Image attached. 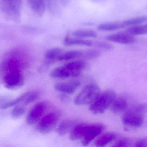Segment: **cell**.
Returning a JSON list of instances; mask_svg holds the SVG:
<instances>
[{"label":"cell","instance_id":"cell-1","mask_svg":"<svg viewBox=\"0 0 147 147\" xmlns=\"http://www.w3.org/2000/svg\"><path fill=\"white\" fill-rule=\"evenodd\" d=\"M22 61L16 57H9L1 63V74L2 84L7 89H18L24 83Z\"/></svg>","mask_w":147,"mask_h":147},{"label":"cell","instance_id":"cell-2","mask_svg":"<svg viewBox=\"0 0 147 147\" xmlns=\"http://www.w3.org/2000/svg\"><path fill=\"white\" fill-rule=\"evenodd\" d=\"M85 62L82 61L70 62L53 69L50 74L51 77L64 79L76 77L81 74L86 68Z\"/></svg>","mask_w":147,"mask_h":147},{"label":"cell","instance_id":"cell-3","mask_svg":"<svg viewBox=\"0 0 147 147\" xmlns=\"http://www.w3.org/2000/svg\"><path fill=\"white\" fill-rule=\"evenodd\" d=\"M147 112V104H138L127 111L122 118L125 126L139 127L143 123L144 115Z\"/></svg>","mask_w":147,"mask_h":147},{"label":"cell","instance_id":"cell-4","mask_svg":"<svg viewBox=\"0 0 147 147\" xmlns=\"http://www.w3.org/2000/svg\"><path fill=\"white\" fill-rule=\"evenodd\" d=\"M23 0H1L0 8L4 18L13 23H18L21 18Z\"/></svg>","mask_w":147,"mask_h":147},{"label":"cell","instance_id":"cell-5","mask_svg":"<svg viewBox=\"0 0 147 147\" xmlns=\"http://www.w3.org/2000/svg\"><path fill=\"white\" fill-rule=\"evenodd\" d=\"M116 98V94L114 91L106 90L100 93L95 101L90 105L89 109L94 114L104 113Z\"/></svg>","mask_w":147,"mask_h":147},{"label":"cell","instance_id":"cell-6","mask_svg":"<svg viewBox=\"0 0 147 147\" xmlns=\"http://www.w3.org/2000/svg\"><path fill=\"white\" fill-rule=\"evenodd\" d=\"M100 90L96 84H90L84 87L74 99L75 104L77 105H91L100 94Z\"/></svg>","mask_w":147,"mask_h":147},{"label":"cell","instance_id":"cell-7","mask_svg":"<svg viewBox=\"0 0 147 147\" xmlns=\"http://www.w3.org/2000/svg\"><path fill=\"white\" fill-rule=\"evenodd\" d=\"M59 119V115L58 114L51 113L38 121L37 125V129L41 133H49L54 129Z\"/></svg>","mask_w":147,"mask_h":147},{"label":"cell","instance_id":"cell-8","mask_svg":"<svg viewBox=\"0 0 147 147\" xmlns=\"http://www.w3.org/2000/svg\"><path fill=\"white\" fill-rule=\"evenodd\" d=\"M47 108V104L45 102L37 103L30 110L26 117V123L32 125L38 122L42 119Z\"/></svg>","mask_w":147,"mask_h":147},{"label":"cell","instance_id":"cell-9","mask_svg":"<svg viewBox=\"0 0 147 147\" xmlns=\"http://www.w3.org/2000/svg\"><path fill=\"white\" fill-rule=\"evenodd\" d=\"M104 125L100 123L89 124L87 129L82 138V145L87 146L89 145L94 138L103 131Z\"/></svg>","mask_w":147,"mask_h":147},{"label":"cell","instance_id":"cell-10","mask_svg":"<svg viewBox=\"0 0 147 147\" xmlns=\"http://www.w3.org/2000/svg\"><path fill=\"white\" fill-rule=\"evenodd\" d=\"M107 41L122 45H129L133 43L136 41L134 36L127 32H117L107 36L106 37Z\"/></svg>","mask_w":147,"mask_h":147},{"label":"cell","instance_id":"cell-11","mask_svg":"<svg viewBox=\"0 0 147 147\" xmlns=\"http://www.w3.org/2000/svg\"><path fill=\"white\" fill-rule=\"evenodd\" d=\"M80 85V82L77 80H72L67 82H59L55 85L56 91L63 93L73 94Z\"/></svg>","mask_w":147,"mask_h":147},{"label":"cell","instance_id":"cell-12","mask_svg":"<svg viewBox=\"0 0 147 147\" xmlns=\"http://www.w3.org/2000/svg\"><path fill=\"white\" fill-rule=\"evenodd\" d=\"M28 6L32 12L38 17H41L45 11V0H26Z\"/></svg>","mask_w":147,"mask_h":147},{"label":"cell","instance_id":"cell-13","mask_svg":"<svg viewBox=\"0 0 147 147\" xmlns=\"http://www.w3.org/2000/svg\"><path fill=\"white\" fill-rule=\"evenodd\" d=\"M89 124L81 123L76 124L70 131L69 138L72 141L82 139L85 134Z\"/></svg>","mask_w":147,"mask_h":147},{"label":"cell","instance_id":"cell-14","mask_svg":"<svg viewBox=\"0 0 147 147\" xmlns=\"http://www.w3.org/2000/svg\"><path fill=\"white\" fill-rule=\"evenodd\" d=\"M110 107L112 111L114 113L123 112L126 111L128 108V102L123 98H116Z\"/></svg>","mask_w":147,"mask_h":147},{"label":"cell","instance_id":"cell-15","mask_svg":"<svg viewBox=\"0 0 147 147\" xmlns=\"http://www.w3.org/2000/svg\"><path fill=\"white\" fill-rule=\"evenodd\" d=\"M124 28L122 22H105L98 26V30L102 32H111L117 30Z\"/></svg>","mask_w":147,"mask_h":147},{"label":"cell","instance_id":"cell-16","mask_svg":"<svg viewBox=\"0 0 147 147\" xmlns=\"http://www.w3.org/2000/svg\"><path fill=\"white\" fill-rule=\"evenodd\" d=\"M64 44L67 46H92L93 44V41L88 39L76 37V38H65Z\"/></svg>","mask_w":147,"mask_h":147},{"label":"cell","instance_id":"cell-17","mask_svg":"<svg viewBox=\"0 0 147 147\" xmlns=\"http://www.w3.org/2000/svg\"><path fill=\"white\" fill-rule=\"evenodd\" d=\"M117 135L113 132H107L103 134L95 142V146L103 147L117 139Z\"/></svg>","mask_w":147,"mask_h":147},{"label":"cell","instance_id":"cell-18","mask_svg":"<svg viewBox=\"0 0 147 147\" xmlns=\"http://www.w3.org/2000/svg\"><path fill=\"white\" fill-rule=\"evenodd\" d=\"M77 122L76 120L67 119L63 120L60 123L57 128V133L60 136L66 135L69 131H71L74 126L76 124Z\"/></svg>","mask_w":147,"mask_h":147},{"label":"cell","instance_id":"cell-19","mask_svg":"<svg viewBox=\"0 0 147 147\" xmlns=\"http://www.w3.org/2000/svg\"><path fill=\"white\" fill-rule=\"evenodd\" d=\"M63 52L62 49L60 48H53L46 51L45 54V58L48 62L52 63L55 60H58V58Z\"/></svg>","mask_w":147,"mask_h":147},{"label":"cell","instance_id":"cell-20","mask_svg":"<svg viewBox=\"0 0 147 147\" xmlns=\"http://www.w3.org/2000/svg\"><path fill=\"white\" fill-rule=\"evenodd\" d=\"M82 51L78 50H71L63 52L58 58V61H67L80 58L82 56Z\"/></svg>","mask_w":147,"mask_h":147},{"label":"cell","instance_id":"cell-21","mask_svg":"<svg viewBox=\"0 0 147 147\" xmlns=\"http://www.w3.org/2000/svg\"><path fill=\"white\" fill-rule=\"evenodd\" d=\"M72 35L80 38H93L97 36V33L93 30L88 29H80L73 32Z\"/></svg>","mask_w":147,"mask_h":147},{"label":"cell","instance_id":"cell-22","mask_svg":"<svg viewBox=\"0 0 147 147\" xmlns=\"http://www.w3.org/2000/svg\"><path fill=\"white\" fill-rule=\"evenodd\" d=\"M147 21V16L144 15V16H138V17L125 20L123 21H122V23L125 28V27H130L142 24L143 23Z\"/></svg>","mask_w":147,"mask_h":147},{"label":"cell","instance_id":"cell-23","mask_svg":"<svg viewBox=\"0 0 147 147\" xmlns=\"http://www.w3.org/2000/svg\"><path fill=\"white\" fill-rule=\"evenodd\" d=\"M126 32L133 36L146 35L147 34V26L140 24L130 26L128 27Z\"/></svg>","mask_w":147,"mask_h":147},{"label":"cell","instance_id":"cell-24","mask_svg":"<svg viewBox=\"0 0 147 147\" xmlns=\"http://www.w3.org/2000/svg\"><path fill=\"white\" fill-rule=\"evenodd\" d=\"M46 7L50 13L55 14L59 11L60 0H45Z\"/></svg>","mask_w":147,"mask_h":147},{"label":"cell","instance_id":"cell-25","mask_svg":"<svg viewBox=\"0 0 147 147\" xmlns=\"http://www.w3.org/2000/svg\"><path fill=\"white\" fill-rule=\"evenodd\" d=\"M26 94V92L24 94L22 95H20V96L18 97L17 98L15 99L6 102L4 104H1V108L2 109H7V108H9L10 107H12L16 105L19 103H21V102L22 103V101H23L24 99L25 98Z\"/></svg>","mask_w":147,"mask_h":147},{"label":"cell","instance_id":"cell-26","mask_svg":"<svg viewBox=\"0 0 147 147\" xmlns=\"http://www.w3.org/2000/svg\"><path fill=\"white\" fill-rule=\"evenodd\" d=\"M82 51V58L88 60L98 58L100 55V52L97 50L89 49Z\"/></svg>","mask_w":147,"mask_h":147},{"label":"cell","instance_id":"cell-27","mask_svg":"<svg viewBox=\"0 0 147 147\" xmlns=\"http://www.w3.org/2000/svg\"><path fill=\"white\" fill-rule=\"evenodd\" d=\"M39 96V94L37 92H27L26 96L22 103L24 105L32 103L37 99Z\"/></svg>","mask_w":147,"mask_h":147},{"label":"cell","instance_id":"cell-28","mask_svg":"<svg viewBox=\"0 0 147 147\" xmlns=\"http://www.w3.org/2000/svg\"><path fill=\"white\" fill-rule=\"evenodd\" d=\"M26 111V109L23 106H16L13 109L11 115L13 117L18 119L22 117Z\"/></svg>","mask_w":147,"mask_h":147},{"label":"cell","instance_id":"cell-29","mask_svg":"<svg viewBox=\"0 0 147 147\" xmlns=\"http://www.w3.org/2000/svg\"><path fill=\"white\" fill-rule=\"evenodd\" d=\"M93 46L105 50H111L113 48L112 45L104 41H93Z\"/></svg>","mask_w":147,"mask_h":147},{"label":"cell","instance_id":"cell-30","mask_svg":"<svg viewBox=\"0 0 147 147\" xmlns=\"http://www.w3.org/2000/svg\"><path fill=\"white\" fill-rule=\"evenodd\" d=\"M130 145V142L127 139H122L117 141L113 146L114 147H127Z\"/></svg>","mask_w":147,"mask_h":147},{"label":"cell","instance_id":"cell-31","mask_svg":"<svg viewBox=\"0 0 147 147\" xmlns=\"http://www.w3.org/2000/svg\"><path fill=\"white\" fill-rule=\"evenodd\" d=\"M135 146L137 147H147V138L138 140L135 143Z\"/></svg>","mask_w":147,"mask_h":147},{"label":"cell","instance_id":"cell-32","mask_svg":"<svg viewBox=\"0 0 147 147\" xmlns=\"http://www.w3.org/2000/svg\"><path fill=\"white\" fill-rule=\"evenodd\" d=\"M70 1V0H60V3L64 7L67 6L69 4Z\"/></svg>","mask_w":147,"mask_h":147},{"label":"cell","instance_id":"cell-33","mask_svg":"<svg viewBox=\"0 0 147 147\" xmlns=\"http://www.w3.org/2000/svg\"><path fill=\"white\" fill-rule=\"evenodd\" d=\"M93 1H100V0H92Z\"/></svg>","mask_w":147,"mask_h":147},{"label":"cell","instance_id":"cell-34","mask_svg":"<svg viewBox=\"0 0 147 147\" xmlns=\"http://www.w3.org/2000/svg\"><path fill=\"white\" fill-rule=\"evenodd\" d=\"M146 25L147 26V24H146Z\"/></svg>","mask_w":147,"mask_h":147},{"label":"cell","instance_id":"cell-35","mask_svg":"<svg viewBox=\"0 0 147 147\" xmlns=\"http://www.w3.org/2000/svg\"></svg>","mask_w":147,"mask_h":147}]
</instances>
